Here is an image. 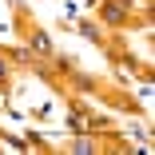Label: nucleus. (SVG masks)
Instances as JSON below:
<instances>
[{"instance_id": "nucleus-1", "label": "nucleus", "mask_w": 155, "mask_h": 155, "mask_svg": "<svg viewBox=\"0 0 155 155\" xmlns=\"http://www.w3.org/2000/svg\"><path fill=\"white\" fill-rule=\"evenodd\" d=\"M91 8L100 12V20L107 28H123V24L131 20V0H96Z\"/></svg>"}, {"instance_id": "nucleus-8", "label": "nucleus", "mask_w": 155, "mask_h": 155, "mask_svg": "<svg viewBox=\"0 0 155 155\" xmlns=\"http://www.w3.org/2000/svg\"><path fill=\"white\" fill-rule=\"evenodd\" d=\"M0 87H8V56H0Z\"/></svg>"}, {"instance_id": "nucleus-7", "label": "nucleus", "mask_w": 155, "mask_h": 155, "mask_svg": "<svg viewBox=\"0 0 155 155\" xmlns=\"http://www.w3.org/2000/svg\"><path fill=\"white\" fill-rule=\"evenodd\" d=\"M72 151H100V143H96V139H84V135H80V139L72 143Z\"/></svg>"}, {"instance_id": "nucleus-5", "label": "nucleus", "mask_w": 155, "mask_h": 155, "mask_svg": "<svg viewBox=\"0 0 155 155\" xmlns=\"http://www.w3.org/2000/svg\"><path fill=\"white\" fill-rule=\"evenodd\" d=\"M72 28H76V32H80V36H87L91 44H100V40H104V36H100V28H96V24H91V20H72Z\"/></svg>"}, {"instance_id": "nucleus-2", "label": "nucleus", "mask_w": 155, "mask_h": 155, "mask_svg": "<svg viewBox=\"0 0 155 155\" xmlns=\"http://www.w3.org/2000/svg\"><path fill=\"white\" fill-rule=\"evenodd\" d=\"M28 52H32V56H44V60L56 52V48H52V36L44 32V28H32V36H28Z\"/></svg>"}, {"instance_id": "nucleus-4", "label": "nucleus", "mask_w": 155, "mask_h": 155, "mask_svg": "<svg viewBox=\"0 0 155 155\" xmlns=\"http://www.w3.org/2000/svg\"><path fill=\"white\" fill-rule=\"evenodd\" d=\"M68 80L76 84V91H84V96H91V91H96V80H91V76H84L80 68H72V72H68Z\"/></svg>"}, {"instance_id": "nucleus-3", "label": "nucleus", "mask_w": 155, "mask_h": 155, "mask_svg": "<svg viewBox=\"0 0 155 155\" xmlns=\"http://www.w3.org/2000/svg\"><path fill=\"white\" fill-rule=\"evenodd\" d=\"M68 131L72 135H87V111H80V107L68 111Z\"/></svg>"}, {"instance_id": "nucleus-6", "label": "nucleus", "mask_w": 155, "mask_h": 155, "mask_svg": "<svg viewBox=\"0 0 155 155\" xmlns=\"http://www.w3.org/2000/svg\"><path fill=\"white\" fill-rule=\"evenodd\" d=\"M4 56L12 60V64H20V68H28V64H32V60H36V56L28 52V48H12V52H4Z\"/></svg>"}]
</instances>
